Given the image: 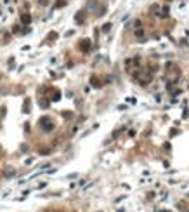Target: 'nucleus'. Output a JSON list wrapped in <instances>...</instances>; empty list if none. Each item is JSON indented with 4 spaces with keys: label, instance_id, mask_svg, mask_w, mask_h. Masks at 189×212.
I'll return each mask as SVG.
<instances>
[{
    "label": "nucleus",
    "instance_id": "1",
    "mask_svg": "<svg viewBox=\"0 0 189 212\" xmlns=\"http://www.w3.org/2000/svg\"><path fill=\"white\" fill-rule=\"evenodd\" d=\"M40 123H42V129H43V130H52V127H54L52 122H50L49 118H42Z\"/></svg>",
    "mask_w": 189,
    "mask_h": 212
},
{
    "label": "nucleus",
    "instance_id": "2",
    "mask_svg": "<svg viewBox=\"0 0 189 212\" xmlns=\"http://www.w3.org/2000/svg\"><path fill=\"white\" fill-rule=\"evenodd\" d=\"M23 113H30V99L24 101V106H23Z\"/></svg>",
    "mask_w": 189,
    "mask_h": 212
},
{
    "label": "nucleus",
    "instance_id": "3",
    "mask_svg": "<svg viewBox=\"0 0 189 212\" xmlns=\"http://www.w3.org/2000/svg\"><path fill=\"white\" fill-rule=\"evenodd\" d=\"M90 47V43H89V40H83V43H82V49L83 50H87V49H89Z\"/></svg>",
    "mask_w": 189,
    "mask_h": 212
},
{
    "label": "nucleus",
    "instance_id": "4",
    "mask_svg": "<svg viewBox=\"0 0 189 212\" xmlns=\"http://www.w3.org/2000/svg\"><path fill=\"white\" fill-rule=\"evenodd\" d=\"M30 21H31V18L28 16V14H24V16H23V23H30Z\"/></svg>",
    "mask_w": 189,
    "mask_h": 212
}]
</instances>
